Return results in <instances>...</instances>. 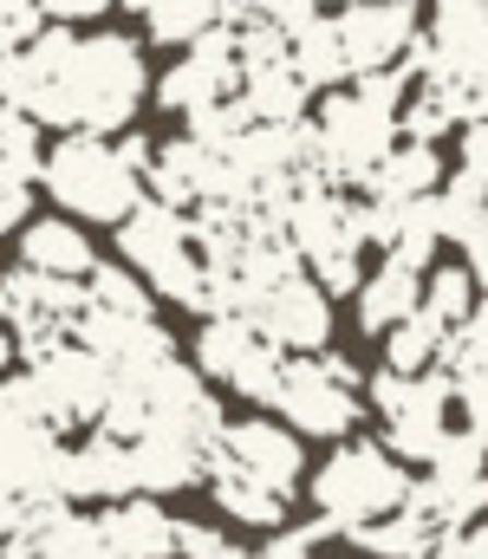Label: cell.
I'll use <instances>...</instances> for the list:
<instances>
[{
	"mask_svg": "<svg viewBox=\"0 0 488 559\" xmlns=\"http://www.w3.org/2000/svg\"><path fill=\"white\" fill-rule=\"evenodd\" d=\"M222 26H228V0H151V13H144V33L157 46H182V52Z\"/></svg>",
	"mask_w": 488,
	"mask_h": 559,
	"instance_id": "obj_25",
	"label": "cell"
},
{
	"mask_svg": "<svg viewBox=\"0 0 488 559\" xmlns=\"http://www.w3.org/2000/svg\"><path fill=\"white\" fill-rule=\"evenodd\" d=\"M20 267H26V274L85 286L92 267H98V248H92V235H85L79 222H66V215H39V222L20 228Z\"/></svg>",
	"mask_w": 488,
	"mask_h": 559,
	"instance_id": "obj_17",
	"label": "cell"
},
{
	"mask_svg": "<svg viewBox=\"0 0 488 559\" xmlns=\"http://www.w3.org/2000/svg\"><path fill=\"white\" fill-rule=\"evenodd\" d=\"M287 66H294V79H300V85H307V92H345V79H352V72H345V52H338V33H332V20H313V26H307V33H294V39H287Z\"/></svg>",
	"mask_w": 488,
	"mask_h": 559,
	"instance_id": "obj_24",
	"label": "cell"
},
{
	"mask_svg": "<svg viewBox=\"0 0 488 559\" xmlns=\"http://www.w3.org/2000/svg\"><path fill=\"white\" fill-rule=\"evenodd\" d=\"M476 286H483V299H476V319H469V332L488 345V280H476Z\"/></svg>",
	"mask_w": 488,
	"mask_h": 559,
	"instance_id": "obj_37",
	"label": "cell"
},
{
	"mask_svg": "<svg viewBox=\"0 0 488 559\" xmlns=\"http://www.w3.org/2000/svg\"><path fill=\"white\" fill-rule=\"evenodd\" d=\"M39 156H46V150H39V124L0 105V169L20 176V182H33V176H39Z\"/></svg>",
	"mask_w": 488,
	"mask_h": 559,
	"instance_id": "obj_30",
	"label": "cell"
},
{
	"mask_svg": "<svg viewBox=\"0 0 488 559\" xmlns=\"http://www.w3.org/2000/svg\"><path fill=\"white\" fill-rule=\"evenodd\" d=\"M39 182L46 195L66 209V222H124L144 202V176L118 156L111 138H52L39 156Z\"/></svg>",
	"mask_w": 488,
	"mask_h": 559,
	"instance_id": "obj_3",
	"label": "cell"
},
{
	"mask_svg": "<svg viewBox=\"0 0 488 559\" xmlns=\"http://www.w3.org/2000/svg\"><path fill=\"white\" fill-rule=\"evenodd\" d=\"M169 521L151 495H131L118 508L98 514V540H105V559H169Z\"/></svg>",
	"mask_w": 488,
	"mask_h": 559,
	"instance_id": "obj_19",
	"label": "cell"
},
{
	"mask_svg": "<svg viewBox=\"0 0 488 559\" xmlns=\"http://www.w3.org/2000/svg\"><path fill=\"white\" fill-rule=\"evenodd\" d=\"M195 371L215 378V384H228V391H241V397H254V404H274L287 352H274L254 332V319H202V332H195Z\"/></svg>",
	"mask_w": 488,
	"mask_h": 559,
	"instance_id": "obj_8",
	"label": "cell"
},
{
	"mask_svg": "<svg viewBox=\"0 0 488 559\" xmlns=\"http://www.w3.org/2000/svg\"><path fill=\"white\" fill-rule=\"evenodd\" d=\"M118 0H39V13H46V26H66V33H79V26H92V20H105Z\"/></svg>",
	"mask_w": 488,
	"mask_h": 559,
	"instance_id": "obj_33",
	"label": "cell"
},
{
	"mask_svg": "<svg viewBox=\"0 0 488 559\" xmlns=\"http://www.w3.org/2000/svg\"><path fill=\"white\" fill-rule=\"evenodd\" d=\"M463 169L488 176V124H463Z\"/></svg>",
	"mask_w": 488,
	"mask_h": 559,
	"instance_id": "obj_35",
	"label": "cell"
},
{
	"mask_svg": "<svg viewBox=\"0 0 488 559\" xmlns=\"http://www.w3.org/2000/svg\"><path fill=\"white\" fill-rule=\"evenodd\" d=\"M274 411L287 417L294 436H313V442H352V429L365 423V378L352 358L320 352V358H287L281 371V391H274Z\"/></svg>",
	"mask_w": 488,
	"mask_h": 559,
	"instance_id": "obj_6",
	"label": "cell"
},
{
	"mask_svg": "<svg viewBox=\"0 0 488 559\" xmlns=\"http://www.w3.org/2000/svg\"><path fill=\"white\" fill-rule=\"evenodd\" d=\"M13 365H20V338H13V325L0 319V378H13Z\"/></svg>",
	"mask_w": 488,
	"mask_h": 559,
	"instance_id": "obj_36",
	"label": "cell"
},
{
	"mask_svg": "<svg viewBox=\"0 0 488 559\" xmlns=\"http://www.w3.org/2000/svg\"><path fill=\"white\" fill-rule=\"evenodd\" d=\"M39 384V404H46V429L66 436V429H98L105 417V397H111V365L92 358L85 345H66L52 352L46 365L26 371Z\"/></svg>",
	"mask_w": 488,
	"mask_h": 559,
	"instance_id": "obj_10",
	"label": "cell"
},
{
	"mask_svg": "<svg viewBox=\"0 0 488 559\" xmlns=\"http://www.w3.org/2000/svg\"><path fill=\"white\" fill-rule=\"evenodd\" d=\"M254 332L287 358H320V352H332V299L307 274H294L254 306Z\"/></svg>",
	"mask_w": 488,
	"mask_h": 559,
	"instance_id": "obj_13",
	"label": "cell"
},
{
	"mask_svg": "<svg viewBox=\"0 0 488 559\" xmlns=\"http://www.w3.org/2000/svg\"><path fill=\"white\" fill-rule=\"evenodd\" d=\"M417 299H424V274L384 254V261L365 274V286H358V332H371V338L397 332V325L417 312Z\"/></svg>",
	"mask_w": 488,
	"mask_h": 559,
	"instance_id": "obj_20",
	"label": "cell"
},
{
	"mask_svg": "<svg viewBox=\"0 0 488 559\" xmlns=\"http://www.w3.org/2000/svg\"><path fill=\"white\" fill-rule=\"evenodd\" d=\"M424 46H430V79L463 92L488 85V0H437Z\"/></svg>",
	"mask_w": 488,
	"mask_h": 559,
	"instance_id": "obj_12",
	"label": "cell"
},
{
	"mask_svg": "<svg viewBox=\"0 0 488 559\" xmlns=\"http://www.w3.org/2000/svg\"><path fill=\"white\" fill-rule=\"evenodd\" d=\"M228 98H241V59H235V33L228 26L209 33L202 46H189L157 79V105L169 118H182V124L215 111V105H228Z\"/></svg>",
	"mask_w": 488,
	"mask_h": 559,
	"instance_id": "obj_11",
	"label": "cell"
},
{
	"mask_svg": "<svg viewBox=\"0 0 488 559\" xmlns=\"http://www.w3.org/2000/svg\"><path fill=\"white\" fill-rule=\"evenodd\" d=\"M443 325L437 319H424V312H410L397 332H384V371L391 378H430L437 371V358H443Z\"/></svg>",
	"mask_w": 488,
	"mask_h": 559,
	"instance_id": "obj_27",
	"label": "cell"
},
{
	"mask_svg": "<svg viewBox=\"0 0 488 559\" xmlns=\"http://www.w3.org/2000/svg\"><path fill=\"white\" fill-rule=\"evenodd\" d=\"M209 455H222L235 475L261 481V488H267V495H281V501H294V495H300V481H307V449H300V436H294L287 423H267V417L222 423V436H215V449H209Z\"/></svg>",
	"mask_w": 488,
	"mask_h": 559,
	"instance_id": "obj_9",
	"label": "cell"
},
{
	"mask_svg": "<svg viewBox=\"0 0 488 559\" xmlns=\"http://www.w3.org/2000/svg\"><path fill=\"white\" fill-rule=\"evenodd\" d=\"M59 495L66 501H131L138 481H131V442H111V436H85L79 449H66V475H59Z\"/></svg>",
	"mask_w": 488,
	"mask_h": 559,
	"instance_id": "obj_15",
	"label": "cell"
},
{
	"mask_svg": "<svg viewBox=\"0 0 488 559\" xmlns=\"http://www.w3.org/2000/svg\"><path fill=\"white\" fill-rule=\"evenodd\" d=\"M476 299H483V286H476L469 267H430V274H424V299H417V312L437 319L443 332H463V325L476 319Z\"/></svg>",
	"mask_w": 488,
	"mask_h": 559,
	"instance_id": "obj_28",
	"label": "cell"
},
{
	"mask_svg": "<svg viewBox=\"0 0 488 559\" xmlns=\"http://www.w3.org/2000/svg\"><path fill=\"white\" fill-rule=\"evenodd\" d=\"M437 189H443V156H437L430 143H397V150L365 176L358 195H371V202H424V195H437Z\"/></svg>",
	"mask_w": 488,
	"mask_h": 559,
	"instance_id": "obj_21",
	"label": "cell"
},
{
	"mask_svg": "<svg viewBox=\"0 0 488 559\" xmlns=\"http://www.w3.org/2000/svg\"><path fill=\"white\" fill-rule=\"evenodd\" d=\"M320 540H332V527H320V521H307V527H281V534L261 540V554L254 559H313Z\"/></svg>",
	"mask_w": 488,
	"mask_h": 559,
	"instance_id": "obj_32",
	"label": "cell"
},
{
	"mask_svg": "<svg viewBox=\"0 0 488 559\" xmlns=\"http://www.w3.org/2000/svg\"><path fill=\"white\" fill-rule=\"evenodd\" d=\"M365 411L384 423V449L410 468V462H437L443 442L456 436V411H450V378H391L371 371L365 378Z\"/></svg>",
	"mask_w": 488,
	"mask_h": 559,
	"instance_id": "obj_7",
	"label": "cell"
},
{
	"mask_svg": "<svg viewBox=\"0 0 488 559\" xmlns=\"http://www.w3.org/2000/svg\"><path fill=\"white\" fill-rule=\"evenodd\" d=\"M209 169H215V150H202L189 138H169V143H157V156L144 169V195L163 202V209H176V215H189L202 202V189H209Z\"/></svg>",
	"mask_w": 488,
	"mask_h": 559,
	"instance_id": "obj_18",
	"label": "cell"
},
{
	"mask_svg": "<svg viewBox=\"0 0 488 559\" xmlns=\"http://www.w3.org/2000/svg\"><path fill=\"white\" fill-rule=\"evenodd\" d=\"M118 254L144 274L151 299L163 293V299H176V306H189V312L209 319V274H202V261L189 248V215H176V209H163V202L144 195L118 222Z\"/></svg>",
	"mask_w": 488,
	"mask_h": 559,
	"instance_id": "obj_5",
	"label": "cell"
},
{
	"mask_svg": "<svg viewBox=\"0 0 488 559\" xmlns=\"http://www.w3.org/2000/svg\"><path fill=\"white\" fill-rule=\"evenodd\" d=\"M85 306H92V312H118V319H157L151 286L131 274V267H105V261L85 280Z\"/></svg>",
	"mask_w": 488,
	"mask_h": 559,
	"instance_id": "obj_29",
	"label": "cell"
},
{
	"mask_svg": "<svg viewBox=\"0 0 488 559\" xmlns=\"http://www.w3.org/2000/svg\"><path fill=\"white\" fill-rule=\"evenodd\" d=\"M13 521H20V508H0V559H7V540H13Z\"/></svg>",
	"mask_w": 488,
	"mask_h": 559,
	"instance_id": "obj_39",
	"label": "cell"
},
{
	"mask_svg": "<svg viewBox=\"0 0 488 559\" xmlns=\"http://www.w3.org/2000/svg\"><path fill=\"white\" fill-rule=\"evenodd\" d=\"M26 215H33V182H20V176L0 169V235L26 228Z\"/></svg>",
	"mask_w": 488,
	"mask_h": 559,
	"instance_id": "obj_34",
	"label": "cell"
},
{
	"mask_svg": "<svg viewBox=\"0 0 488 559\" xmlns=\"http://www.w3.org/2000/svg\"><path fill=\"white\" fill-rule=\"evenodd\" d=\"M39 33H46V13H39V0H0V59L26 52Z\"/></svg>",
	"mask_w": 488,
	"mask_h": 559,
	"instance_id": "obj_31",
	"label": "cell"
},
{
	"mask_svg": "<svg viewBox=\"0 0 488 559\" xmlns=\"http://www.w3.org/2000/svg\"><path fill=\"white\" fill-rule=\"evenodd\" d=\"M352 547L365 559H430L437 554V540H443V527L424 514V508H397L391 521H371V527H358V534H345Z\"/></svg>",
	"mask_w": 488,
	"mask_h": 559,
	"instance_id": "obj_23",
	"label": "cell"
},
{
	"mask_svg": "<svg viewBox=\"0 0 488 559\" xmlns=\"http://www.w3.org/2000/svg\"><path fill=\"white\" fill-rule=\"evenodd\" d=\"M151 92L144 46L131 33H66L46 26L26 52L0 59V105L52 124L59 138H111L131 131L138 105Z\"/></svg>",
	"mask_w": 488,
	"mask_h": 559,
	"instance_id": "obj_1",
	"label": "cell"
},
{
	"mask_svg": "<svg viewBox=\"0 0 488 559\" xmlns=\"http://www.w3.org/2000/svg\"><path fill=\"white\" fill-rule=\"evenodd\" d=\"M202 481H209V495H215V508H222L228 521H241V527H254V534H281V527H287V501H281V495H267L261 481L235 475L222 455H209Z\"/></svg>",
	"mask_w": 488,
	"mask_h": 559,
	"instance_id": "obj_22",
	"label": "cell"
},
{
	"mask_svg": "<svg viewBox=\"0 0 488 559\" xmlns=\"http://www.w3.org/2000/svg\"><path fill=\"white\" fill-rule=\"evenodd\" d=\"M332 33H338L345 72L371 79L404 66V52L417 46V7H352V13H332Z\"/></svg>",
	"mask_w": 488,
	"mask_h": 559,
	"instance_id": "obj_14",
	"label": "cell"
},
{
	"mask_svg": "<svg viewBox=\"0 0 488 559\" xmlns=\"http://www.w3.org/2000/svg\"><path fill=\"white\" fill-rule=\"evenodd\" d=\"M202 468H209V449L189 442V436H176V429H144V436L131 442V481H138V495H151V501L195 488Z\"/></svg>",
	"mask_w": 488,
	"mask_h": 559,
	"instance_id": "obj_16",
	"label": "cell"
},
{
	"mask_svg": "<svg viewBox=\"0 0 488 559\" xmlns=\"http://www.w3.org/2000/svg\"><path fill=\"white\" fill-rule=\"evenodd\" d=\"M118 7H131V13H151V0H118Z\"/></svg>",
	"mask_w": 488,
	"mask_h": 559,
	"instance_id": "obj_40",
	"label": "cell"
},
{
	"mask_svg": "<svg viewBox=\"0 0 488 559\" xmlns=\"http://www.w3.org/2000/svg\"><path fill=\"white\" fill-rule=\"evenodd\" d=\"M307 131H313V169L307 176H320L345 195H358L365 176L397 150V118L365 105L358 92H325L320 111L307 118Z\"/></svg>",
	"mask_w": 488,
	"mask_h": 559,
	"instance_id": "obj_4",
	"label": "cell"
},
{
	"mask_svg": "<svg viewBox=\"0 0 488 559\" xmlns=\"http://www.w3.org/2000/svg\"><path fill=\"white\" fill-rule=\"evenodd\" d=\"M307 85L294 79V66H267V72H248L241 79V105L254 124H307Z\"/></svg>",
	"mask_w": 488,
	"mask_h": 559,
	"instance_id": "obj_26",
	"label": "cell"
},
{
	"mask_svg": "<svg viewBox=\"0 0 488 559\" xmlns=\"http://www.w3.org/2000/svg\"><path fill=\"white\" fill-rule=\"evenodd\" d=\"M320 7H338V13H352V7H417V0H320Z\"/></svg>",
	"mask_w": 488,
	"mask_h": 559,
	"instance_id": "obj_38",
	"label": "cell"
},
{
	"mask_svg": "<svg viewBox=\"0 0 488 559\" xmlns=\"http://www.w3.org/2000/svg\"><path fill=\"white\" fill-rule=\"evenodd\" d=\"M307 495L320 508V527L358 534L371 521H391L410 501V468L384 442H338L320 468H313V488Z\"/></svg>",
	"mask_w": 488,
	"mask_h": 559,
	"instance_id": "obj_2",
	"label": "cell"
}]
</instances>
